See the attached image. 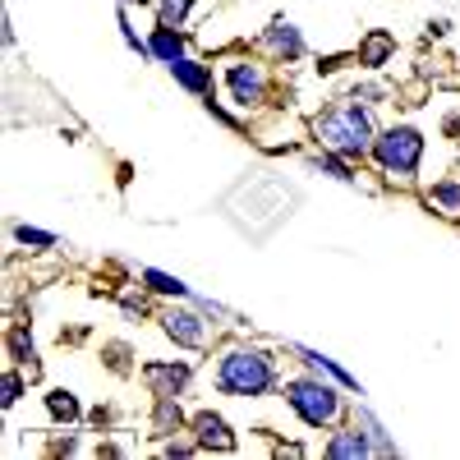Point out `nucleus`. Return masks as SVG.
Wrapping results in <instances>:
<instances>
[{"label":"nucleus","mask_w":460,"mask_h":460,"mask_svg":"<svg viewBox=\"0 0 460 460\" xmlns=\"http://www.w3.org/2000/svg\"><path fill=\"white\" fill-rule=\"evenodd\" d=\"M14 240H19V244H32V249H51V244H56L51 230H37V226H19Z\"/></svg>","instance_id":"obj_21"},{"label":"nucleus","mask_w":460,"mask_h":460,"mask_svg":"<svg viewBox=\"0 0 460 460\" xmlns=\"http://www.w3.org/2000/svg\"><path fill=\"white\" fill-rule=\"evenodd\" d=\"M157 429H162V433L180 429V405H175V396H157Z\"/></svg>","instance_id":"obj_20"},{"label":"nucleus","mask_w":460,"mask_h":460,"mask_svg":"<svg viewBox=\"0 0 460 460\" xmlns=\"http://www.w3.org/2000/svg\"><path fill=\"white\" fill-rule=\"evenodd\" d=\"M368 451H373V438L359 433V429H341V433L327 442V456H332V460H359V456H368Z\"/></svg>","instance_id":"obj_12"},{"label":"nucleus","mask_w":460,"mask_h":460,"mask_svg":"<svg viewBox=\"0 0 460 460\" xmlns=\"http://www.w3.org/2000/svg\"><path fill=\"white\" fill-rule=\"evenodd\" d=\"M433 203H438L447 217H460V180H442V184H433Z\"/></svg>","instance_id":"obj_16"},{"label":"nucleus","mask_w":460,"mask_h":460,"mask_svg":"<svg viewBox=\"0 0 460 460\" xmlns=\"http://www.w3.org/2000/svg\"><path fill=\"white\" fill-rule=\"evenodd\" d=\"M143 281H147V290H157V295H189V286L184 281H175V277H166V272H157V267H147L143 272Z\"/></svg>","instance_id":"obj_17"},{"label":"nucleus","mask_w":460,"mask_h":460,"mask_svg":"<svg viewBox=\"0 0 460 460\" xmlns=\"http://www.w3.org/2000/svg\"><path fill=\"white\" fill-rule=\"evenodd\" d=\"M226 84H230V93H235L240 106H258L267 97V74H262V65H249V60L230 65L226 69Z\"/></svg>","instance_id":"obj_5"},{"label":"nucleus","mask_w":460,"mask_h":460,"mask_svg":"<svg viewBox=\"0 0 460 460\" xmlns=\"http://www.w3.org/2000/svg\"><path fill=\"white\" fill-rule=\"evenodd\" d=\"M295 355H299V359H304V364H309V368H314V373H327V377H332V382H341V387H355V377H350V373H345V368H336V364H332V359H323V355H318V350H304V345H295Z\"/></svg>","instance_id":"obj_14"},{"label":"nucleus","mask_w":460,"mask_h":460,"mask_svg":"<svg viewBox=\"0 0 460 460\" xmlns=\"http://www.w3.org/2000/svg\"><path fill=\"white\" fill-rule=\"evenodd\" d=\"M314 171H323V175H332V180H341V184H355V175H350V166H345V157L341 152H318L314 157Z\"/></svg>","instance_id":"obj_15"},{"label":"nucleus","mask_w":460,"mask_h":460,"mask_svg":"<svg viewBox=\"0 0 460 460\" xmlns=\"http://www.w3.org/2000/svg\"><path fill=\"white\" fill-rule=\"evenodd\" d=\"M373 157H377V166L387 171V175L410 180V175L419 171V162H424V134L410 129V125L382 129V134L373 138Z\"/></svg>","instance_id":"obj_4"},{"label":"nucleus","mask_w":460,"mask_h":460,"mask_svg":"<svg viewBox=\"0 0 460 460\" xmlns=\"http://www.w3.org/2000/svg\"><path fill=\"white\" fill-rule=\"evenodd\" d=\"M147 51L157 56L162 65H171V60H180V56H184V42H180V32H175V28H166V23H162L157 32H152V42H147Z\"/></svg>","instance_id":"obj_13"},{"label":"nucleus","mask_w":460,"mask_h":460,"mask_svg":"<svg viewBox=\"0 0 460 460\" xmlns=\"http://www.w3.org/2000/svg\"><path fill=\"white\" fill-rule=\"evenodd\" d=\"M143 377H147L152 396H180L189 387V377H194V368L189 364H147Z\"/></svg>","instance_id":"obj_7"},{"label":"nucleus","mask_w":460,"mask_h":460,"mask_svg":"<svg viewBox=\"0 0 460 460\" xmlns=\"http://www.w3.org/2000/svg\"><path fill=\"white\" fill-rule=\"evenodd\" d=\"M286 401L309 429H323V424H336L341 419V392L332 387V382H323V373L318 377H290Z\"/></svg>","instance_id":"obj_3"},{"label":"nucleus","mask_w":460,"mask_h":460,"mask_svg":"<svg viewBox=\"0 0 460 460\" xmlns=\"http://www.w3.org/2000/svg\"><path fill=\"white\" fill-rule=\"evenodd\" d=\"M0 392H5L0 401H5V405H14V401L23 396V377H19V373H5V382H0Z\"/></svg>","instance_id":"obj_22"},{"label":"nucleus","mask_w":460,"mask_h":460,"mask_svg":"<svg viewBox=\"0 0 460 460\" xmlns=\"http://www.w3.org/2000/svg\"><path fill=\"white\" fill-rule=\"evenodd\" d=\"M10 350H14L19 359H32V341H28L23 332H14V336H10Z\"/></svg>","instance_id":"obj_23"},{"label":"nucleus","mask_w":460,"mask_h":460,"mask_svg":"<svg viewBox=\"0 0 460 460\" xmlns=\"http://www.w3.org/2000/svg\"><path fill=\"white\" fill-rule=\"evenodd\" d=\"M392 51H396V37L387 28H373L364 42H359V65L364 69H382V65L392 60Z\"/></svg>","instance_id":"obj_11"},{"label":"nucleus","mask_w":460,"mask_h":460,"mask_svg":"<svg viewBox=\"0 0 460 460\" xmlns=\"http://www.w3.org/2000/svg\"><path fill=\"white\" fill-rule=\"evenodd\" d=\"M189 10H194V0H157V19L166 28H180L189 19Z\"/></svg>","instance_id":"obj_18"},{"label":"nucleus","mask_w":460,"mask_h":460,"mask_svg":"<svg viewBox=\"0 0 460 460\" xmlns=\"http://www.w3.org/2000/svg\"><path fill=\"white\" fill-rule=\"evenodd\" d=\"M162 327H166V336H171V341L189 345V350H199V345L208 341V332H203V318H199V314H184V309H171V314L162 318Z\"/></svg>","instance_id":"obj_9"},{"label":"nucleus","mask_w":460,"mask_h":460,"mask_svg":"<svg viewBox=\"0 0 460 460\" xmlns=\"http://www.w3.org/2000/svg\"><path fill=\"white\" fill-rule=\"evenodd\" d=\"M314 134H318V143L323 147H332V152H341V157H364V152H373V115H368V106H359V102H336V106H327L318 120H314Z\"/></svg>","instance_id":"obj_1"},{"label":"nucleus","mask_w":460,"mask_h":460,"mask_svg":"<svg viewBox=\"0 0 460 460\" xmlns=\"http://www.w3.org/2000/svg\"><path fill=\"white\" fill-rule=\"evenodd\" d=\"M217 387L230 392V396H267V392L277 387L272 355L249 350V345L226 350V355H221V368H217Z\"/></svg>","instance_id":"obj_2"},{"label":"nucleus","mask_w":460,"mask_h":460,"mask_svg":"<svg viewBox=\"0 0 460 460\" xmlns=\"http://www.w3.org/2000/svg\"><path fill=\"white\" fill-rule=\"evenodd\" d=\"M194 442L203 451H235V433H230V424L221 414H212V410L194 414Z\"/></svg>","instance_id":"obj_6"},{"label":"nucleus","mask_w":460,"mask_h":460,"mask_svg":"<svg viewBox=\"0 0 460 460\" xmlns=\"http://www.w3.org/2000/svg\"><path fill=\"white\" fill-rule=\"evenodd\" d=\"M47 405H51V414H56V419H65V424H69V419H79V401H74L69 392H51V396H47Z\"/></svg>","instance_id":"obj_19"},{"label":"nucleus","mask_w":460,"mask_h":460,"mask_svg":"<svg viewBox=\"0 0 460 460\" xmlns=\"http://www.w3.org/2000/svg\"><path fill=\"white\" fill-rule=\"evenodd\" d=\"M262 51L272 60H299L304 56V37H299L295 23H272L262 32Z\"/></svg>","instance_id":"obj_8"},{"label":"nucleus","mask_w":460,"mask_h":460,"mask_svg":"<svg viewBox=\"0 0 460 460\" xmlns=\"http://www.w3.org/2000/svg\"><path fill=\"white\" fill-rule=\"evenodd\" d=\"M171 79H175L180 88H189V93H199V97H212V74H208V65L189 60V56L171 60Z\"/></svg>","instance_id":"obj_10"},{"label":"nucleus","mask_w":460,"mask_h":460,"mask_svg":"<svg viewBox=\"0 0 460 460\" xmlns=\"http://www.w3.org/2000/svg\"><path fill=\"white\" fill-rule=\"evenodd\" d=\"M382 97V88L377 84H364V88H355V102H377Z\"/></svg>","instance_id":"obj_24"}]
</instances>
